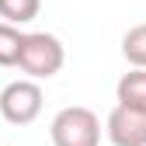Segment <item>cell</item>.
<instances>
[{
  "instance_id": "6da1fadb",
  "label": "cell",
  "mask_w": 146,
  "mask_h": 146,
  "mask_svg": "<svg viewBox=\"0 0 146 146\" xmlns=\"http://www.w3.org/2000/svg\"><path fill=\"white\" fill-rule=\"evenodd\" d=\"M66 63V49L56 35L49 31H25L21 35V49H17V70L28 73L31 80H49L56 77Z\"/></svg>"
},
{
  "instance_id": "7a4b0ae2",
  "label": "cell",
  "mask_w": 146,
  "mask_h": 146,
  "mask_svg": "<svg viewBox=\"0 0 146 146\" xmlns=\"http://www.w3.org/2000/svg\"><path fill=\"white\" fill-rule=\"evenodd\" d=\"M52 146H101V118L84 104H66L52 115Z\"/></svg>"
},
{
  "instance_id": "3957f363",
  "label": "cell",
  "mask_w": 146,
  "mask_h": 146,
  "mask_svg": "<svg viewBox=\"0 0 146 146\" xmlns=\"http://www.w3.org/2000/svg\"><path fill=\"white\" fill-rule=\"evenodd\" d=\"M0 115H4L11 125H31L42 115V87L31 77L14 80L0 90Z\"/></svg>"
},
{
  "instance_id": "277c9868",
  "label": "cell",
  "mask_w": 146,
  "mask_h": 146,
  "mask_svg": "<svg viewBox=\"0 0 146 146\" xmlns=\"http://www.w3.org/2000/svg\"><path fill=\"white\" fill-rule=\"evenodd\" d=\"M104 132L111 146H146V111L129 104H115L108 111Z\"/></svg>"
},
{
  "instance_id": "5b68a950",
  "label": "cell",
  "mask_w": 146,
  "mask_h": 146,
  "mask_svg": "<svg viewBox=\"0 0 146 146\" xmlns=\"http://www.w3.org/2000/svg\"><path fill=\"white\" fill-rule=\"evenodd\" d=\"M115 98H118V104H129V108L146 111V70L132 66L129 73H122V80L115 87Z\"/></svg>"
},
{
  "instance_id": "8992f818",
  "label": "cell",
  "mask_w": 146,
  "mask_h": 146,
  "mask_svg": "<svg viewBox=\"0 0 146 146\" xmlns=\"http://www.w3.org/2000/svg\"><path fill=\"white\" fill-rule=\"evenodd\" d=\"M122 56L129 66L146 70V25H132L122 35Z\"/></svg>"
},
{
  "instance_id": "52a82bcc",
  "label": "cell",
  "mask_w": 146,
  "mask_h": 146,
  "mask_svg": "<svg viewBox=\"0 0 146 146\" xmlns=\"http://www.w3.org/2000/svg\"><path fill=\"white\" fill-rule=\"evenodd\" d=\"M42 11V0H0V17L7 25H28Z\"/></svg>"
},
{
  "instance_id": "ba28073f",
  "label": "cell",
  "mask_w": 146,
  "mask_h": 146,
  "mask_svg": "<svg viewBox=\"0 0 146 146\" xmlns=\"http://www.w3.org/2000/svg\"><path fill=\"white\" fill-rule=\"evenodd\" d=\"M21 28L0 21V66H14L17 63V49H21Z\"/></svg>"
}]
</instances>
